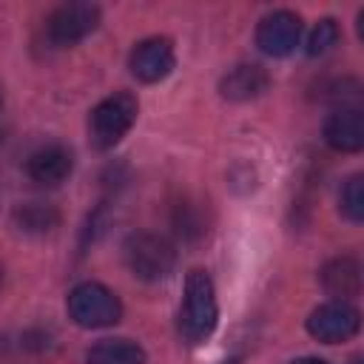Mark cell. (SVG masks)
I'll return each instance as SVG.
<instances>
[{
    "mask_svg": "<svg viewBox=\"0 0 364 364\" xmlns=\"http://www.w3.org/2000/svg\"><path fill=\"white\" fill-rule=\"evenodd\" d=\"M17 219L23 222L26 230H48V228L57 222V216H54L51 210H43V208H34V205L23 208V210L17 213Z\"/></svg>",
    "mask_w": 364,
    "mask_h": 364,
    "instance_id": "cell-16",
    "label": "cell"
},
{
    "mask_svg": "<svg viewBox=\"0 0 364 364\" xmlns=\"http://www.w3.org/2000/svg\"><path fill=\"white\" fill-rule=\"evenodd\" d=\"M216 318H219V307H216L213 282H210V276L205 270L196 267L185 279V307H182V318H179L182 336L191 344L205 341L213 333Z\"/></svg>",
    "mask_w": 364,
    "mask_h": 364,
    "instance_id": "cell-1",
    "label": "cell"
},
{
    "mask_svg": "<svg viewBox=\"0 0 364 364\" xmlns=\"http://www.w3.org/2000/svg\"><path fill=\"white\" fill-rule=\"evenodd\" d=\"M125 262H128V267L136 279L159 282L173 270L176 253L156 233H131L125 239Z\"/></svg>",
    "mask_w": 364,
    "mask_h": 364,
    "instance_id": "cell-4",
    "label": "cell"
},
{
    "mask_svg": "<svg viewBox=\"0 0 364 364\" xmlns=\"http://www.w3.org/2000/svg\"><path fill=\"white\" fill-rule=\"evenodd\" d=\"M267 88V74L259 65H236L222 80V94L228 100H253Z\"/></svg>",
    "mask_w": 364,
    "mask_h": 364,
    "instance_id": "cell-11",
    "label": "cell"
},
{
    "mask_svg": "<svg viewBox=\"0 0 364 364\" xmlns=\"http://www.w3.org/2000/svg\"><path fill=\"white\" fill-rule=\"evenodd\" d=\"M324 139L330 148L353 154L364 148V117L358 108H338L324 122Z\"/></svg>",
    "mask_w": 364,
    "mask_h": 364,
    "instance_id": "cell-9",
    "label": "cell"
},
{
    "mask_svg": "<svg viewBox=\"0 0 364 364\" xmlns=\"http://www.w3.org/2000/svg\"><path fill=\"white\" fill-rule=\"evenodd\" d=\"M100 23V9L91 3H65L48 17V37L57 46H74L85 40Z\"/></svg>",
    "mask_w": 364,
    "mask_h": 364,
    "instance_id": "cell-6",
    "label": "cell"
},
{
    "mask_svg": "<svg viewBox=\"0 0 364 364\" xmlns=\"http://www.w3.org/2000/svg\"><path fill=\"white\" fill-rule=\"evenodd\" d=\"M341 213L350 222H361L364 219V179L355 173L344 182L341 188Z\"/></svg>",
    "mask_w": 364,
    "mask_h": 364,
    "instance_id": "cell-14",
    "label": "cell"
},
{
    "mask_svg": "<svg viewBox=\"0 0 364 364\" xmlns=\"http://www.w3.org/2000/svg\"><path fill=\"white\" fill-rule=\"evenodd\" d=\"M290 364H330V361H324V358H296Z\"/></svg>",
    "mask_w": 364,
    "mask_h": 364,
    "instance_id": "cell-17",
    "label": "cell"
},
{
    "mask_svg": "<svg viewBox=\"0 0 364 364\" xmlns=\"http://www.w3.org/2000/svg\"><path fill=\"white\" fill-rule=\"evenodd\" d=\"M173 46L165 37H148L131 51V74L142 82H159L173 68Z\"/></svg>",
    "mask_w": 364,
    "mask_h": 364,
    "instance_id": "cell-8",
    "label": "cell"
},
{
    "mask_svg": "<svg viewBox=\"0 0 364 364\" xmlns=\"http://www.w3.org/2000/svg\"><path fill=\"white\" fill-rule=\"evenodd\" d=\"M136 97L128 94V91H119V94H111L105 97L94 111H91V119H88V134H91V142L97 148H114L134 125L136 119Z\"/></svg>",
    "mask_w": 364,
    "mask_h": 364,
    "instance_id": "cell-2",
    "label": "cell"
},
{
    "mask_svg": "<svg viewBox=\"0 0 364 364\" xmlns=\"http://www.w3.org/2000/svg\"><path fill=\"white\" fill-rule=\"evenodd\" d=\"M355 364H361V361H355Z\"/></svg>",
    "mask_w": 364,
    "mask_h": 364,
    "instance_id": "cell-19",
    "label": "cell"
},
{
    "mask_svg": "<svg viewBox=\"0 0 364 364\" xmlns=\"http://www.w3.org/2000/svg\"><path fill=\"white\" fill-rule=\"evenodd\" d=\"M88 364H145V350L128 338H102L88 350Z\"/></svg>",
    "mask_w": 364,
    "mask_h": 364,
    "instance_id": "cell-12",
    "label": "cell"
},
{
    "mask_svg": "<svg viewBox=\"0 0 364 364\" xmlns=\"http://www.w3.org/2000/svg\"><path fill=\"white\" fill-rule=\"evenodd\" d=\"M68 316L80 327H111L122 316V304L114 290L97 282H82L68 293Z\"/></svg>",
    "mask_w": 364,
    "mask_h": 364,
    "instance_id": "cell-3",
    "label": "cell"
},
{
    "mask_svg": "<svg viewBox=\"0 0 364 364\" xmlns=\"http://www.w3.org/2000/svg\"><path fill=\"white\" fill-rule=\"evenodd\" d=\"M336 43H338V26H336V20L327 17V20L316 23V28L310 31V37H307V54H310V57L327 54Z\"/></svg>",
    "mask_w": 364,
    "mask_h": 364,
    "instance_id": "cell-15",
    "label": "cell"
},
{
    "mask_svg": "<svg viewBox=\"0 0 364 364\" xmlns=\"http://www.w3.org/2000/svg\"><path fill=\"white\" fill-rule=\"evenodd\" d=\"M361 327V316L353 304L347 301H327L321 307H316L307 318V330L313 338L324 341V344H336V341H347L358 333Z\"/></svg>",
    "mask_w": 364,
    "mask_h": 364,
    "instance_id": "cell-5",
    "label": "cell"
},
{
    "mask_svg": "<svg viewBox=\"0 0 364 364\" xmlns=\"http://www.w3.org/2000/svg\"><path fill=\"white\" fill-rule=\"evenodd\" d=\"M0 105H3V91H0Z\"/></svg>",
    "mask_w": 364,
    "mask_h": 364,
    "instance_id": "cell-18",
    "label": "cell"
},
{
    "mask_svg": "<svg viewBox=\"0 0 364 364\" xmlns=\"http://www.w3.org/2000/svg\"><path fill=\"white\" fill-rule=\"evenodd\" d=\"M301 37V20L293 11H273L256 28V46L267 57H287Z\"/></svg>",
    "mask_w": 364,
    "mask_h": 364,
    "instance_id": "cell-7",
    "label": "cell"
},
{
    "mask_svg": "<svg viewBox=\"0 0 364 364\" xmlns=\"http://www.w3.org/2000/svg\"><path fill=\"white\" fill-rule=\"evenodd\" d=\"M321 284L333 296H355L361 287V267L355 259H333L321 270Z\"/></svg>",
    "mask_w": 364,
    "mask_h": 364,
    "instance_id": "cell-13",
    "label": "cell"
},
{
    "mask_svg": "<svg viewBox=\"0 0 364 364\" xmlns=\"http://www.w3.org/2000/svg\"><path fill=\"white\" fill-rule=\"evenodd\" d=\"M26 171L40 185H60L71 173V154L63 145H46L28 156Z\"/></svg>",
    "mask_w": 364,
    "mask_h": 364,
    "instance_id": "cell-10",
    "label": "cell"
}]
</instances>
